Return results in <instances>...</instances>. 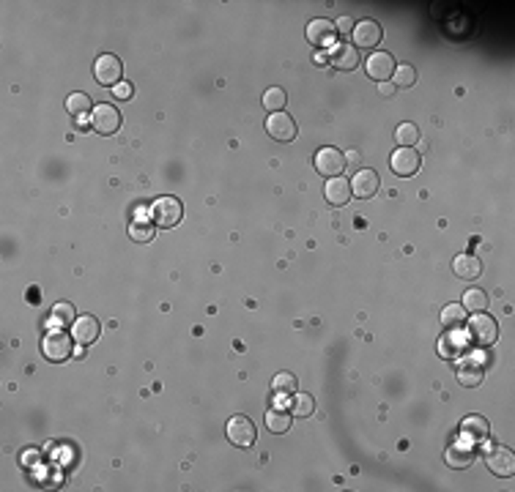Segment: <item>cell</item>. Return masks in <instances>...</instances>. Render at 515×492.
Instances as JSON below:
<instances>
[{
    "label": "cell",
    "mask_w": 515,
    "mask_h": 492,
    "mask_svg": "<svg viewBox=\"0 0 515 492\" xmlns=\"http://www.w3.org/2000/svg\"><path fill=\"white\" fill-rule=\"evenodd\" d=\"M72 334H75V342H77L80 347H85V344H94L99 339L102 325H99V320L94 318V315H82V318L75 320Z\"/></svg>",
    "instance_id": "obj_13"
},
{
    "label": "cell",
    "mask_w": 515,
    "mask_h": 492,
    "mask_svg": "<svg viewBox=\"0 0 515 492\" xmlns=\"http://www.w3.org/2000/svg\"><path fill=\"white\" fill-rule=\"evenodd\" d=\"M66 110L72 112V115H85L88 110H91V98H88V93H72V96L66 98Z\"/></svg>",
    "instance_id": "obj_31"
},
{
    "label": "cell",
    "mask_w": 515,
    "mask_h": 492,
    "mask_svg": "<svg viewBox=\"0 0 515 492\" xmlns=\"http://www.w3.org/2000/svg\"><path fill=\"white\" fill-rule=\"evenodd\" d=\"M91 126L99 131V134H115L121 129V112L113 107V104H96L91 110Z\"/></svg>",
    "instance_id": "obj_5"
},
{
    "label": "cell",
    "mask_w": 515,
    "mask_h": 492,
    "mask_svg": "<svg viewBox=\"0 0 515 492\" xmlns=\"http://www.w3.org/2000/svg\"><path fill=\"white\" fill-rule=\"evenodd\" d=\"M488 432H490V427L483 416H469L464 424H461V435H464V441H469V443L485 441Z\"/></svg>",
    "instance_id": "obj_19"
},
{
    "label": "cell",
    "mask_w": 515,
    "mask_h": 492,
    "mask_svg": "<svg viewBox=\"0 0 515 492\" xmlns=\"http://www.w3.org/2000/svg\"><path fill=\"white\" fill-rule=\"evenodd\" d=\"M469 334H471V339L477 344H483V347H488L499 339V323L485 315V312H477L474 318L469 320Z\"/></svg>",
    "instance_id": "obj_4"
},
{
    "label": "cell",
    "mask_w": 515,
    "mask_h": 492,
    "mask_svg": "<svg viewBox=\"0 0 515 492\" xmlns=\"http://www.w3.org/2000/svg\"><path fill=\"white\" fill-rule=\"evenodd\" d=\"M274 391H283V394H291V391H296V377L291 375V372H280L277 377H274Z\"/></svg>",
    "instance_id": "obj_33"
},
{
    "label": "cell",
    "mask_w": 515,
    "mask_h": 492,
    "mask_svg": "<svg viewBox=\"0 0 515 492\" xmlns=\"http://www.w3.org/2000/svg\"><path fill=\"white\" fill-rule=\"evenodd\" d=\"M464 320H466V309L461 304L444 306V312H441V325L444 328H458V325H464Z\"/></svg>",
    "instance_id": "obj_24"
},
{
    "label": "cell",
    "mask_w": 515,
    "mask_h": 492,
    "mask_svg": "<svg viewBox=\"0 0 515 492\" xmlns=\"http://www.w3.org/2000/svg\"><path fill=\"white\" fill-rule=\"evenodd\" d=\"M360 49L354 47V44H337L332 49V63H335L340 72H354L357 66H360Z\"/></svg>",
    "instance_id": "obj_17"
},
{
    "label": "cell",
    "mask_w": 515,
    "mask_h": 492,
    "mask_svg": "<svg viewBox=\"0 0 515 492\" xmlns=\"http://www.w3.org/2000/svg\"><path fill=\"white\" fill-rule=\"evenodd\" d=\"M274 405H277L280 410H285V408H291V399H288V394L277 391V396H274Z\"/></svg>",
    "instance_id": "obj_36"
},
{
    "label": "cell",
    "mask_w": 515,
    "mask_h": 492,
    "mask_svg": "<svg viewBox=\"0 0 515 492\" xmlns=\"http://www.w3.org/2000/svg\"><path fill=\"white\" fill-rule=\"evenodd\" d=\"M379 172L376 170H360L354 178H351V192L362 200H367V197H373L379 192Z\"/></svg>",
    "instance_id": "obj_15"
},
{
    "label": "cell",
    "mask_w": 515,
    "mask_h": 492,
    "mask_svg": "<svg viewBox=\"0 0 515 492\" xmlns=\"http://www.w3.org/2000/svg\"><path fill=\"white\" fill-rule=\"evenodd\" d=\"M395 69H398V63H395V58L389 52H373L367 58V77H373L379 82H389V77L395 74Z\"/></svg>",
    "instance_id": "obj_12"
},
{
    "label": "cell",
    "mask_w": 515,
    "mask_h": 492,
    "mask_svg": "<svg viewBox=\"0 0 515 492\" xmlns=\"http://www.w3.org/2000/svg\"><path fill=\"white\" fill-rule=\"evenodd\" d=\"M266 131H269L274 140H280V143H291V140L296 137V121H293L288 112H274V115H269V121H266Z\"/></svg>",
    "instance_id": "obj_11"
},
{
    "label": "cell",
    "mask_w": 515,
    "mask_h": 492,
    "mask_svg": "<svg viewBox=\"0 0 515 492\" xmlns=\"http://www.w3.org/2000/svg\"><path fill=\"white\" fill-rule=\"evenodd\" d=\"M351 181H345V178H329L326 181V186H324V197H326V202H332V205H345L348 200H351Z\"/></svg>",
    "instance_id": "obj_16"
},
{
    "label": "cell",
    "mask_w": 515,
    "mask_h": 492,
    "mask_svg": "<svg viewBox=\"0 0 515 492\" xmlns=\"http://www.w3.org/2000/svg\"><path fill=\"white\" fill-rule=\"evenodd\" d=\"M485 465H488L490 473L499 476V479L513 476V470H515L513 451H510L507 446H488V448H485Z\"/></svg>",
    "instance_id": "obj_3"
},
{
    "label": "cell",
    "mask_w": 515,
    "mask_h": 492,
    "mask_svg": "<svg viewBox=\"0 0 515 492\" xmlns=\"http://www.w3.org/2000/svg\"><path fill=\"white\" fill-rule=\"evenodd\" d=\"M132 93H134L132 82H118V85H115V91H113V96L121 98V101H127V98H132Z\"/></svg>",
    "instance_id": "obj_34"
},
{
    "label": "cell",
    "mask_w": 515,
    "mask_h": 492,
    "mask_svg": "<svg viewBox=\"0 0 515 492\" xmlns=\"http://www.w3.org/2000/svg\"><path fill=\"white\" fill-rule=\"evenodd\" d=\"M452 268H455V276H461V279H477L483 271V263L474 254H458Z\"/></svg>",
    "instance_id": "obj_20"
},
{
    "label": "cell",
    "mask_w": 515,
    "mask_h": 492,
    "mask_svg": "<svg viewBox=\"0 0 515 492\" xmlns=\"http://www.w3.org/2000/svg\"><path fill=\"white\" fill-rule=\"evenodd\" d=\"M266 427L274 432V435H283L291 429V416H288V410H280V408H274L269 416H266Z\"/></svg>",
    "instance_id": "obj_25"
},
{
    "label": "cell",
    "mask_w": 515,
    "mask_h": 492,
    "mask_svg": "<svg viewBox=\"0 0 515 492\" xmlns=\"http://www.w3.org/2000/svg\"><path fill=\"white\" fill-rule=\"evenodd\" d=\"M337 27L329 20H312L307 25V41L312 47H329L335 44Z\"/></svg>",
    "instance_id": "obj_14"
},
{
    "label": "cell",
    "mask_w": 515,
    "mask_h": 492,
    "mask_svg": "<svg viewBox=\"0 0 515 492\" xmlns=\"http://www.w3.org/2000/svg\"><path fill=\"white\" fill-rule=\"evenodd\" d=\"M72 350H75V339L69 337V334H63V328H50L47 334H44V339H42V353H44V358L47 361H66L69 356H72Z\"/></svg>",
    "instance_id": "obj_1"
},
{
    "label": "cell",
    "mask_w": 515,
    "mask_h": 492,
    "mask_svg": "<svg viewBox=\"0 0 515 492\" xmlns=\"http://www.w3.org/2000/svg\"><path fill=\"white\" fill-rule=\"evenodd\" d=\"M156 233V224L154 221H132L129 224V238L134 241V244H148L151 238H154Z\"/></svg>",
    "instance_id": "obj_22"
},
{
    "label": "cell",
    "mask_w": 515,
    "mask_h": 492,
    "mask_svg": "<svg viewBox=\"0 0 515 492\" xmlns=\"http://www.w3.org/2000/svg\"><path fill=\"white\" fill-rule=\"evenodd\" d=\"M291 410H293V416H312V410H315V399L310 396V394H299V396H293L291 399Z\"/></svg>",
    "instance_id": "obj_28"
},
{
    "label": "cell",
    "mask_w": 515,
    "mask_h": 492,
    "mask_svg": "<svg viewBox=\"0 0 515 492\" xmlns=\"http://www.w3.org/2000/svg\"><path fill=\"white\" fill-rule=\"evenodd\" d=\"M464 309H469V312H485L488 309V295H485V290H466L464 295Z\"/></svg>",
    "instance_id": "obj_26"
},
{
    "label": "cell",
    "mask_w": 515,
    "mask_h": 492,
    "mask_svg": "<svg viewBox=\"0 0 515 492\" xmlns=\"http://www.w3.org/2000/svg\"><path fill=\"white\" fill-rule=\"evenodd\" d=\"M395 140L400 143V148H414L419 143V129L414 123H400L395 131Z\"/></svg>",
    "instance_id": "obj_27"
},
{
    "label": "cell",
    "mask_w": 515,
    "mask_h": 492,
    "mask_svg": "<svg viewBox=\"0 0 515 492\" xmlns=\"http://www.w3.org/2000/svg\"><path fill=\"white\" fill-rule=\"evenodd\" d=\"M343 167H345V156H343L337 148L326 145L315 153V170L321 172V175H326V178H337V175L343 172Z\"/></svg>",
    "instance_id": "obj_6"
},
{
    "label": "cell",
    "mask_w": 515,
    "mask_h": 492,
    "mask_svg": "<svg viewBox=\"0 0 515 492\" xmlns=\"http://www.w3.org/2000/svg\"><path fill=\"white\" fill-rule=\"evenodd\" d=\"M458 380H461V386H466V389L480 386V380H483V367H480L474 358H469V361H464V364L458 367Z\"/></svg>",
    "instance_id": "obj_21"
},
{
    "label": "cell",
    "mask_w": 515,
    "mask_h": 492,
    "mask_svg": "<svg viewBox=\"0 0 515 492\" xmlns=\"http://www.w3.org/2000/svg\"><path fill=\"white\" fill-rule=\"evenodd\" d=\"M258 438V429L255 424L250 421L247 416H233L228 421V441L236 443V446H241V448H247V446H253Z\"/></svg>",
    "instance_id": "obj_7"
},
{
    "label": "cell",
    "mask_w": 515,
    "mask_h": 492,
    "mask_svg": "<svg viewBox=\"0 0 515 492\" xmlns=\"http://www.w3.org/2000/svg\"><path fill=\"white\" fill-rule=\"evenodd\" d=\"M392 77H395V85H400V88H412L414 79H417V72H414L412 66H398Z\"/></svg>",
    "instance_id": "obj_32"
},
{
    "label": "cell",
    "mask_w": 515,
    "mask_h": 492,
    "mask_svg": "<svg viewBox=\"0 0 515 492\" xmlns=\"http://www.w3.org/2000/svg\"><path fill=\"white\" fill-rule=\"evenodd\" d=\"M335 27H337V33H354V22H351V17H340Z\"/></svg>",
    "instance_id": "obj_35"
},
{
    "label": "cell",
    "mask_w": 515,
    "mask_h": 492,
    "mask_svg": "<svg viewBox=\"0 0 515 492\" xmlns=\"http://www.w3.org/2000/svg\"><path fill=\"white\" fill-rule=\"evenodd\" d=\"M94 72H96V82H99V85H118V82H121V72H124L121 58H115V55H102V58L96 60Z\"/></svg>",
    "instance_id": "obj_10"
},
{
    "label": "cell",
    "mask_w": 515,
    "mask_h": 492,
    "mask_svg": "<svg viewBox=\"0 0 515 492\" xmlns=\"http://www.w3.org/2000/svg\"><path fill=\"white\" fill-rule=\"evenodd\" d=\"M263 107H266L269 112H283V107H285L283 88H269V91L263 93Z\"/></svg>",
    "instance_id": "obj_29"
},
{
    "label": "cell",
    "mask_w": 515,
    "mask_h": 492,
    "mask_svg": "<svg viewBox=\"0 0 515 492\" xmlns=\"http://www.w3.org/2000/svg\"><path fill=\"white\" fill-rule=\"evenodd\" d=\"M52 320H55L61 328H63V325H69V323L75 325V320H77L75 318V306H72V304H66V301H63V304H55V306H52Z\"/></svg>",
    "instance_id": "obj_30"
},
{
    "label": "cell",
    "mask_w": 515,
    "mask_h": 492,
    "mask_svg": "<svg viewBox=\"0 0 515 492\" xmlns=\"http://www.w3.org/2000/svg\"><path fill=\"white\" fill-rule=\"evenodd\" d=\"M384 39L381 25L373 20H362L360 25H354V44L360 49H376Z\"/></svg>",
    "instance_id": "obj_8"
},
{
    "label": "cell",
    "mask_w": 515,
    "mask_h": 492,
    "mask_svg": "<svg viewBox=\"0 0 515 492\" xmlns=\"http://www.w3.org/2000/svg\"><path fill=\"white\" fill-rule=\"evenodd\" d=\"M379 91H381V96H392L395 93V82H379Z\"/></svg>",
    "instance_id": "obj_37"
},
{
    "label": "cell",
    "mask_w": 515,
    "mask_h": 492,
    "mask_svg": "<svg viewBox=\"0 0 515 492\" xmlns=\"http://www.w3.org/2000/svg\"><path fill=\"white\" fill-rule=\"evenodd\" d=\"M474 457H477V448H474V443H455V446H450L447 448V465L452 467H469L474 462Z\"/></svg>",
    "instance_id": "obj_18"
},
{
    "label": "cell",
    "mask_w": 515,
    "mask_h": 492,
    "mask_svg": "<svg viewBox=\"0 0 515 492\" xmlns=\"http://www.w3.org/2000/svg\"><path fill=\"white\" fill-rule=\"evenodd\" d=\"M181 219H184L181 200H176V197H159V200H154V205H151V221H154L156 227H167L170 230Z\"/></svg>",
    "instance_id": "obj_2"
},
{
    "label": "cell",
    "mask_w": 515,
    "mask_h": 492,
    "mask_svg": "<svg viewBox=\"0 0 515 492\" xmlns=\"http://www.w3.org/2000/svg\"><path fill=\"white\" fill-rule=\"evenodd\" d=\"M461 353H466V342L458 337V328H455V334H447L441 339V356L444 358H458Z\"/></svg>",
    "instance_id": "obj_23"
},
{
    "label": "cell",
    "mask_w": 515,
    "mask_h": 492,
    "mask_svg": "<svg viewBox=\"0 0 515 492\" xmlns=\"http://www.w3.org/2000/svg\"><path fill=\"white\" fill-rule=\"evenodd\" d=\"M389 167L395 175L400 178H409L414 172L419 170V153L414 148H398L392 156H389Z\"/></svg>",
    "instance_id": "obj_9"
}]
</instances>
